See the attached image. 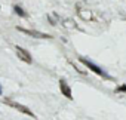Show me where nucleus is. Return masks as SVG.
<instances>
[{
	"mask_svg": "<svg viewBox=\"0 0 126 120\" xmlns=\"http://www.w3.org/2000/svg\"><path fill=\"white\" fill-rule=\"evenodd\" d=\"M79 62H82L86 68H89L91 71H94L96 76H99V77H102V79H110V80H111V77H110L107 73H104V71H102V68H99L96 64H94L92 61H89V59H86V58L80 56V58H79Z\"/></svg>",
	"mask_w": 126,
	"mask_h": 120,
	"instance_id": "nucleus-1",
	"label": "nucleus"
},
{
	"mask_svg": "<svg viewBox=\"0 0 126 120\" xmlns=\"http://www.w3.org/2000/svg\"><path fill=\"white\" fill-rule=\"evenodd\" d=\"M3 104H6V105H11L12 108H15V110H18V111H21V113H24L25 116H30V117H33V119H36V114L28 108V107H25V105H22V104H19V102H15L14 99H8V98H5L3 99Z\"/></svg>",
	"mask_w": 126,
	"mask_h": 120,
	"instance_id": "nucleus-2",
	"label": "nucleus"
},
{
	"mask_svg": "<svg viewBox=\"0 0 126 120\" xmlns=\"http://www.w3.org/2000/svg\"><path fill=\"white\" fill-rule=\"evenodd\" d=\"M16 30L19 33H24L27 36H31L34 39H52L50 34L47 33H43V31H37V30H30V28H22V27H16Z\"/></svg>",
	"mask_w": 126,
	"mask_h": 120,
	"instance_id": "nucleus-3",
	"label": "nucleus"
},
{
	"mask_svg": "<svg viewBox=\"0 0 126 120\" xmlns=\"http://www.w3.org/2000/svg\"><path fill=\"white\" fill-rule=\"evenodd\" d=\"M15 49H16V55L19 58V61H24L25 64H31L33 62V56H31V53L27 49H24L22 46H15Z\"/></svg>",
	"mask_w": 126,
	"mask_h": 120,
	"instance_id": "nucleus-4",
	"label": "nucleus"
},
{
	"mask_svg": "<svg viewBox=\"0 0 126 120\" xmlns=\"http://www.w3.org/2000/svg\"><path fill=\"white\" fill-rule=\"evenodd\" d=\"M59 89H61V93L64 95L65 98L73 99V92H71V88H70V85L67 83V80H65V79H59Z\"/></svg>",
	"mask_w": 126,
	"mask_h": 120,
	"instance_id": "nucleus-5",
	"label": "nucleus"
},
{
	"mask_svg": "<svg viewBox=\"0 0 126 120\" xmlns=\"http://www.w3.org/2000/svg\"><path fill=\"white\" fill-rule=\"evenodd\" d=\"M77 14H79V16H80L82 19H85V21H92V19H94V14H92L91 11L77 9Z\"/></svg>",
	"mask_w": 126,
	"mask_h": 120,
	"instance_id": "nucleus-6",
	"label": "nucleus"
},
{
	"mask_svg": "<svg viewBox=\"0 0 126 120\" xmlns=\"http://www.w3.org/2000/svg\"><path fill=\"white\" fill-rule=\"evenodd\" d=\"M14 12H15L18 16H21V18H27V16H28V15H27V12H25L19 5H15V6H14Z\"/></svg>",
	"mask_w": 126,
	"mask_h": 120,
	"instance_id": "nucleus-7",
	"label": "nucleus"
},
{
	"mask_svg": "<svg viewBox=\"0 0 126 120\" xmlns=\"http://www.w3.org/2000/svg\"><path fill=\"white\" fill-rule=\"evenodd\" d=\"M62 24H64V27L65 28H77V25H76V22L73 21V19H64V21H62Z\"/></svg>",
	"mask_w": 126,
	"mask_h": 120,
	"instance_id": "nucleus-8",
	"label": "nucleus"
},
{
	"mask_svg": "<svg viewBox=\"0 0 126 120\" xmlns=\"http://www.w3.org/2000/svg\"><path fill=\"white\" fill-rule=\"evenodd\" d=\"M70 64L76 68V71H77L79 74H83V76H86V74H88V70H86V68H80V67H79L76 62H73V61H70Z\"/></svg>",
	"mask_w": 126,
	"mask_h": 120,
	"instance_id": "nucleus-9",
	"label": "nucleus"
},
{
	"mask_svg": "<svg viewBox=\"0 0 126 120\" xmlns=\"http://www.w3.org/2000/svg\"><path fill=\"white\" fill-rule=\"evenodd\" d=\"M53 15H55V14H53ZM47 21H49L52 25H56V15H55V18H53L52 15H47Z\"/></svg>",
	"mask_w": 126,
	"mask_h": 120,
	"instance_id": "nucleus-10",
	"label": "nucleus"
},
{
	"mask_svg": "<svg viewBox=\"0 0 126 120\" xmlns=\"http://www.w3.org/2000/svg\"><path fill=\"white\" fill-rule=\"evenodd\" d=\"M116 92H126V85H120L116 88Z\"/></svg>",
	"mask_w": 126,
	"mask_h": 120,
	"instance_id": "nucleus-11",
	"label": "nucleus"
},
{
	"mask_svg": "<svg viewBox=\"0 0 126 120\" xmlns=\"http://www.w3.org/2000/svg\"><path fill=\"white\" fill-rule=\"evenodd\" d=\"M3 93V88H2V85H0V95Z\"/></svg>",
	"mask_w": 126,
	"mask_h": 120,
	"instance_id": "nucleus-12",
	"label": "nucleus"
}]
</instances>
